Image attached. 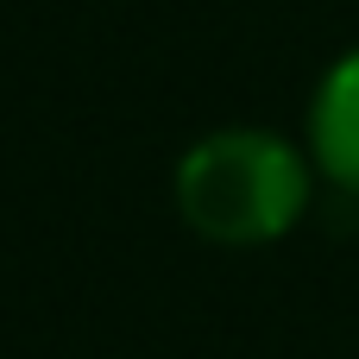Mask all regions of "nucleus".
Segmentation results:
<instances>
[{
  "instance_id": "f257e3e1",
  "label": "nucleus",
  "mask_w": 359,
  "mask_h": 359,
  "mask_svg": "<svg viewBox=\"0 0 359 359\" xmlns=\"http://www.w3.org/2000/svg\"><path fill=\"white\" fill-rule=\"evenodd\" d=\"M177 208L215 246L284 240L309 208V164L297 158V145L259 126L208 133L177 164Z\"/></svg>"
},
{
  "instance_id": "f03ea898",
  "label": "nucleus",
  "mask_w": 359,
  "mask_h": 359,
  "mask_svg": "<svg viewBox=\"0 0 359 359\" xmlns=\"http://www.w3.org/2000/svg\"><path fill=\"white\" fill-rule=\"evenodd\" d=\"M309 145H316V164L359 196V50H347L322 88H316V107H309Z\"/></svg>"
}]
</instances>
